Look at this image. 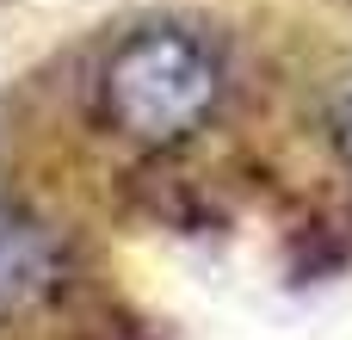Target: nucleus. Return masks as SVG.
Instances as JSON below:
<instances>
[{"label": "nucleus", "mask_w": 352, "mask_h": 340, "mask_svg": "<svg viewBox=\"0 0 352 340\" xmlns=\"http://www.w3.org/2000/svg\"><path fill=\"white\" fill-rule=\"evenodd\" d=\"M334 136H340V149H346V161H352V93L340 99V118H334Z\"/></svg>", "instance_id": "f03ea898"}, {"label": "nucleus", "mask_w": 352, "mask_h": 340, "mask_svg": "<svg viewBox=\"0 0 352 340\" xmlns=\"http://www.w3.org/2000/svg\"><path fill=\"white\" fill-rule=\"evenodd\" d=\"M223 105V56L204 31L142 25L99 68V118L148 149L186 142Z\"/></svg>", "instance_id": "f257e3e1"}]
</instances>
